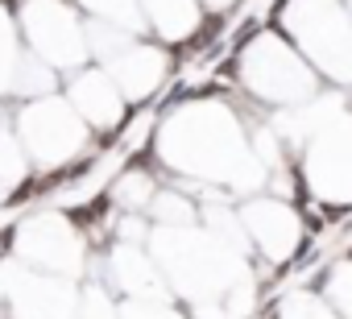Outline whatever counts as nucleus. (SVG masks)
<instances>
[{
    "label": "nucleus",
    "mask_w": 352,
    "mask_h": 319,
    "mask_svg": "<svg viewBox=\"0 0 352 319\" xmlns=\"http://www.w3.org/2000/svg\"><path fill=\"white\" fill-rule=\"evenodd\" d=\"M220 25H224V17H208L199 30H195V38H191V50H199V46H208L216 34H220Z\"/></svg>",
    "instance_id": "f257e3e1"
}]
</instances>
